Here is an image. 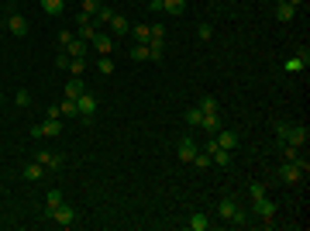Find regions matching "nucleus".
Segmentation results:
<instances>
[{"mask_svg":"<svg viewBox=\"0 0 310 231\" xmlns=\"http://www.w3.org/2000/svg\"><path fill=\"white\" fill-rule=\"evenodd\" d=\"M276 135L283 138L286 145H296V149H303V145L310 142L307 124H286V121H276Z\"/></svg>","mask_w":310,"mask_h":231,"instance_id":"3","label":"nucleus"},{"mask_svg":"<svg viewBox=\"0 0 310 231\" xmlns=\"http://www.w3.org/2000/svg\"><path fill=\"white\" fill-rule=\"evenodd\" d=\"M35 162H41L45 169H62V162H66V159H62V152H52V149H38V152H35Z\"/></svg>","mask_w":310,"mask_h":231,"instance_id":"10","label":"nucleus"},{"mask_svg":"<svg viewBox=\"0 0 310 231\" xmlns=\"http://www.w3.org/2000/svg\"><path fill=\"white\" fill-rule=\"evenodd\" d=\"M190 166H196V169H211L214 162H211V155H207V152H196V159L190 162Z\"/></svg>","mask_w":310,"mask_h":231,"instance_id":"33","label":"nucleus"},{"mask_svg":"<svg viewBox=\"0 0 310 231\" xmlns=\"http://www.w3.org/2000/svg\"><path fill=\"white\" fill-rule=\"evenodd\" d=\"M307 173H310V162L303 159V155H300L296 162H283V166H276V179L286 183V187H296Z\"/></svg>","mask_w":310,"mask_h":231,"instance_id":"2","label":"nucleus"},{"mask_svg":"<svg viewBox=\"0 0 310 231\" xmlns=\"http://www.w3.org/2000/svg\"><path fill=\"white\" fill-rule=\"evenodd\" d=\"M276 18L283 21V24H290V21L296 18V7H290V4H276Z\"/></svg>","mask_w":310,"mask_h":231,"instance_id":"21","label":"nucleus"},{"mask_svg":"<svg viewBox=\"0 0 310 231\" xmlns=\"http://www.w3.org/2000/svg\"><path fill=\"white\" fill-rule=\"evenodd\" d=\"M100 7H104V4H100V0H83V14H90V18H93V14H97Z\"/></svg>","mask_w":310,"mask_h":231,"instance_id":"35","label":"nucleus"},{"mask_svg":"<svg viewBox=\"0 0 310 231\" xmlns=\"http://www.w3.org/2000/svg\"><path fill=\"white\" fill-rule=\"evenodd\" d=\"M83 90H86V86H83V79H79V76H73V83H66V97H69V100H76Z\"/></svg>","mask_w":310,"mask_h":231,"instance_id":"25","label":"nucleus"},{"mask_svg":"<svg viewBox=\"0 0 310 231\" xmlns=\"http://www.w3.org/2000/svg\"><path fill=\"white\" fill-rule=\"evenodd\" d=\"M69 73H73V76H83V73H86V59H73V62H69Z\"/></svg>","mask_w":310,"mask_h":231,"instance_id":"34","label":"nucleus"},{"mask_svg":"<svg viewBox=\"0 0 310 231\" xmlns=\"http://www.w3.org/2000/svg\"><path fill=\"white\" fill-rule=\"evenodd\" d=\"M59 204H62V193H59V190H48V197H45V217L56 211Z\"/></svg>","mask_w":310,"mask_h":231,"instance_id":"23","label":"nucleus"},{"mask_svg":"<svg viewBox=\"0 0 310 231\" xmlns=\"http://www.w3.org/2000/svg\"><path fill=\"white\" fill-rule=\"evenodd\" d=\"M0 100H4V94H0Z\"/></svg>","mask_w":310,"mask_h":231,"instance_id":"43","label":"nucleus"},{"mask_svg":"<svg viewBox=\"0 0 310 231\" xmlns=\"http://www.w3.org/2000/svg\"><path fill=\"white\" fill-rule=\"evenodd\" d=\"M131 59H135V62H148V59H152V52H148V41H138L135 49H131Z\"/></svg>","mask_w":310,"mask_h":231,"instance_id":"22","label":"nucleus"},{"mask_svg":"<svg viewBox=\"0 0 310 231\" xmlns=\"http://www.w3.org/2000/svg\"><path fill=\"white\" fill-rule=\"evenodd\" d=\"M66 52H69L73 59H86V41H83V38H73L69 45H66Z\"/></svg>","mask_w":310,"mask_h":231,"instance_id":"20","label":"nucleus"},{"mask_svg":"<svg viewBox=\"0 0 310 231\" xmlns=\"http://www.w3.org/2000/svg\"><path fill=\"white\" fill-rule=\"evenodd\" d=\"M14 100H18V107H28V104H31V94H28V90H18Z\"/></svg>","mask_w":310,"mask_h":231,"instance_id":"39","label":"nucleus"},{"mask_svg":"<svg viewBox=\"0 0 310 231\" xmlns=\"http://www.w3.org/2000/svg\"><path fill=\"white\" fill-rule=\"evenodd\" d=\"M59 135H62V117H48V121L31 128V138H59Z\"/></svg>","mask_w":310,"mask_h":231,"instance_id":"5","label":"nucleus"},{"mask_svg":"<svg viewBox=\"0 0 310 231\" xmlns=\"http://www.w3.org/2000/svg\"><path fill=\"white\" fill-rule=\"evenodd\" d=\"M97 69L104 73V76H111V73H114V59H111V56H100L97 59Z\"/></svg>","mask_w":310,"mask_h":231,"instance_id":"31","label":"nucleus"},{"mask_svg":"<svg viewBox=\"0 0 310 231\" xmlns=\"http://www.w3.org/2000/svg\"><path fill=\"white\" fill-rule=\"evenodd\" d=\"M48 217L56 221L59 228H73V224H76V207H69V204L62 200V204H59V207H56L52 214H48Z\"/></svg>","mask_w":310,"mask_h":231,"instance_id":"7","label":"nucleus"},{"mask_svg":"<svg viewBox=\"0 0 310 231\" xmlns=\"http://www.w3.org/2000/svg\"><path fill=\"white\" fill-rule=\"evenodd\" d=\"M107 24H111V35H114V38H117V35H128V31H131L128 18H124V14H117V11L111 14V21H107Z\"/></svg>","mask_w":310,"mask_h":231,"instance_id":"14","label":"nucleus"},{"mask_svg":"<svg viewBox=\"0 0 310 231\" xmlns=\"http://www.w3.org/2000/svg\"><path fill=\"white\" fill-rule=\"evenodd\" d=\"M73 114H76V100H69V97H66V100L59 104V117H73Z\"/></svg>","mask_w":310,"mask_h":231,"instance_id":"30","label":"nucleus"},{"mask_svg":"<svg viewBox=\"0 0 310 231\" xmlns=\"http://www.w3.org/2000/svg\"><path fill=\"white\" fill-rule=\"evenodd\" d=\"M217 217L228 221V224H234V228H245V224H248V211H245L234 197H224V200L217 204Z\"/></svg>","mask_w":310,"mask_h":231,"instance_id":"1","label":"nucleus"},{"mask_svg":"<svg viewBox=\"0 0 310 231\" xmlns=\"http://www.w3.org/2000/svg\"><path fill=\"white\" fill-rule=\"evenodd\" d=\"M41 11H45L48 18H59V14L66 11V0H41Z\"/></svg>","mask_w":310,"mask_h":231,"instance_id":"18","label":"nucleus"},{"mask_svg":"<svg viewBox=\"0 0 310 231\" xmlns=\"http://www.w3.org/2000/svg\"><path fill=\"white\" fill-rule=\"evenodd\" d=\"M248 193H252V200H262V197H266V187H262V183H252Z\"/></svg>","mask_w":310,"mask_h":231,"instance_id":"38","label":"nucleus"},{"mask_svg":"<svg viewBox=\"0 0 310 231\" xmlns=\"http://www.w3.org/2000/svg\"><path fill=\"white\" fill-rule=\"evenodd\" d=\"M283 4H290V7H303L307 0H283Z\"/></svg>","mask_w":310,"mask_h":231,"instance_id":"42","label":"nucleus"},{"mask_svg":"<svg viewBox=\"0 0 310 231\" xmlns=\"http://www.w3.org/2000/svg\"><path fill=\"white\" fill-rule=\"evenodd\" d=\"M196 35H200V38L207 41V38H211V35H214V28H211V24H200V28H196Z\"/></svg>","mask_w":310,"mask_h":231,"instance_id":"40","label":"nucleus"},{"mask_svg":"<svg viewBox=\"0 0 310 231\" xmlns=\"http://www.w3.org/2000/svg\"><path fill=\"white\" fill-rule=\"evenodd\" d=\"M131 31H135L138 41H148V38H152V35H148V24H138V28H131Z\"/></svg>","mask_w":310,"mask_h":231,"instance_id":"37","label":"nucleus"},{"mask_svg":"<svg viewBox=\"0 0 310 231\" xmlns=\"http://www.w3.org/2000/svg\"><path fill=\"white\" fill-rule=\"evenodd\" d=\"M207 155H211V162L214 166H231V152H228V149H221V145H217V142H207Z\"/></svg>","mask_w":310,"mask_h":231,"instance_id":"11","label":"nucleus"},{"mask_svg":"<svg viewBox=\"0 0 310 231\" xmlns=\"http://www.w3.org/2000/svg\"><path fill=\"white\" fill-rule=\"evenodd\" d=\"M90 45L97 49L100 56H111V52H114V35H107V31H97V38L90 41Z\"/></svg>","mask_w":310,"mask_h":231,"instance_id":"13","label":"nucleus"},{"mask_svg":"<svg viewBox=\"0 0 310 231\" xmlns=\"http://www.w3.org/2000/svg\"><path fill=\"white\" fill-rule=\"evenodd\" d=\"M196 107H200V111H203V114H217V107H221V104H217V97H203V100H200V104H196Z\"/></svg>","mask_w":310,"mask_h":231,"instance_id":"26","label":"nucleus"},{"mask_svg":"<svg viewBox=\"0 0 310 231\" xmlns=\"http://www.w3.org/2000/svg\"><path fill=\"white\" fill-rule=\"evenodd\" d=\"M162 11L173 14V18H179V14L186 11V0H162Z\"/></svg>","mask_w":310,"mask_h":231,"instance_id":"19","label":"nucleus"},{"mask_svg":"<svg viewBox=\"0 0 310 231\" xmlns=\"http://www.w3.org/2000/svg\"><path fill=\"white\" fill-rule=\"evenodd\" d=\"M7 31H11L14 38H24V35H28V18H24L21 11H11V14H7Z\"/></svg>","mask_w":310,"mask_h":231,"instance_id":"9","label":"nucleus"},{"mask_svg":"<svg viewBox=\"0 0 310 231\" xmlns=\"http://www.w3.org/2000/svg\"><path fill=\"white\" fill-rule=\"evenodd\" d=\"M283 159H286V162H296V159H300V149H296V145H286V149H283Z\"/></svg>","mask_w":310,"mask_h":231,"instance_id":"36","label":"nucleus"},{"mask_svg":"<svg viewBox=\"0 0 310 231\" xmlns=\"http://www.w3.org/2000/svg\"><path fill=\"white\" fill-rule=\"evenodd\" d=\"M211 228V217H207V214H193V217H190V231H207Z\"/></svg>","mask_w":310,"mask_h":231,"instance_id":"24","label":"nucleus"},{"mask_svg":"<svg viewBox=\"0 0 310 231\" xmlns=\"http://www.w3.org/2000/svg\"><path fill=\"white\" fill-rule=\"evenodd\" d=\"M307 66H310V52H307V49H303V52H296L293 59H286V62H283V69H286V73H300V69H307Z\"/></svg>","mask_w":310,"mask_h":231,"instance_id":"12","label":"nucleus"},{"mask_svg":"<svg viewBox=\"0 0 310 231\" xmlns=\"http://www.w3.org/2000/svg\"><path fill=\"white\" fill-rule=\"evenodd\" d=\"M196 152H200V149H196V142L190 135H183L179 142H176V155H179V162H186V166H190V162L196 159Z\"/></svg>","mask_w":310,"mask_h":231,"instance_id":"8","label":"nucleus"},{"mask_svg":"<svg viewBox=\"0 0 310 231\" xmlns=\"http://www.w3.org/2000/svg\"><path fill=\"white\" fill-rule=\"evenodd\" d=\"M97 107H100V100L90 94V90H83V94L76 97V114L79 117H86V121H90V117L97 114Z\"/></svg>","mask_w":310,"mask_h":231,"instance_id":"6","label":"nucleus"},{"mask_svg":"<svg viewBox=\"0 0 310 231\" xmlns=\"http://www.w3.org/2000/svg\"><path fill=\"white\" fill-rule=\"evenodd\" d=\"M41 176H45V166H41V162H28V166H24V179H28V183H38Z\"/></svg>","mask_w":310,"mask_h":231,"instance_id":"16","label":"nucleus"},{"mask_svg":"<svg viewBox=\"0 0 310 231\" xmlns=\"http://www.w3.org/2000/svg\"><path fill=\"white\" fill-rule=\"evenodd\" d=\"M200 128H203V131H207V135H217V131H221V117L217 114H203V121H200Z\"/></svg>","mask_w":310,"mask_h":231,"instance_id":"17","label":"nucleus"},{"mask_svg":"<svg viewBox=\"0 0 310 231\" xmlns=\"http://www.w3.org/2000/svg\"><path fill=\"white\" fill-rule=\"evenodd\" d=\"M111 14H114V11H111V7H107V4H104V7H100L97 14H93V24H97V28H104V24H107V21H111Z\"/></svg>","mask_w":310,"mask_h":231,"instance_id":"28","label":"nucleus"},{"mask_svg":"<svg viewBox=\"0 0 310 231\" xmlns=\"http://www.w3.org/2000/svg\"><path fill=\"white\" fill-rule=\"evenodd\" d=\"M200 121H203V111H200V107H190V111H186V124H190V128H200Z\"/></svg>","mask_w":310,"mask_h":231,"instance_id":"29","label":"nucleus"},{"mask_svg":"<svg viewBox=\"0 0 310 231\" xmlns=\"http://www.w3.org/2000/svg\"><path fill=\"white\" fill-rule=\"evenodd\" d=\"M252 214L262 221V228H272V224H276V200H269V197L252 200Z\"/></svg>","mask_w":310,"mask_h":231,"instance_id":"4","label":"nucleus"},{"mask_svg":"<svg viewBox=\"0 0 310 231\" xmlns=\"http://www.w3.org/2000/svg\"><path fill=\"white\" fill-rule=\"evenodd\" d=\"M97 31H100V28H97V24H79V38H83V41H86V45H90V41H93V38H97Z\"/></svg>","mask_w":310,"mask_h":231,"instance_id":"27","label":"nucleus"},{"mask_svg":"<svg viewBox=\"0 0 310 231\" xmlns=\"http://www.w3.org/2000/svg\"><path fill=\"white\" fill-rule=\"evenodd\" d=\"M69 62H73V56H69L66 49H59L56 52V69H69Z\"/></svg>","mask_w":310,"mask_h":231,"instance_id":"32","label":"nucleus"},{"mask_svg":"<svg viewBox=\"0 0 310 231\" xmlns=\"http://www.w3.org/2000/svg\"><path fill=\"white\" fill-rule=\"evenodd\" d=\"M76 38V35H73V31H62V35H59V49H66V45H69V41Z\"/></svg>","mask_w":310,"mask_h":231,"instance_id":"41","label":"nucleus"},{"mask_svg":"<svg viewBox=\"0 0 310 231\" xmlns=\"http://www.w3.org/2000/svg\"><path fill=\"white\" fill-rule=\"evenodd\" d=\"M214 142H217L221 149H228V152H234V149H238V135H234V131H217V135H214Z\"/></svg>","mask_w":310,"mask_h":231,"instance_id":"15","label":"nucleus"}]
</instances>
